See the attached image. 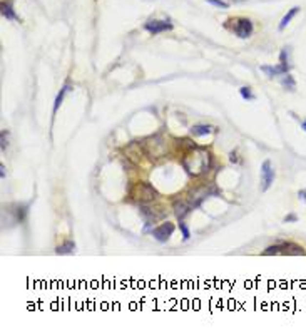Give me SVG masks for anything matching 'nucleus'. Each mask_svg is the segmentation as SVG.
I'll return each instance as SVG.
<instances>
[{"label": "nucleus", "instance_id": "22", "mask_svg": "<svg viewBox=\"0 0 306 333\" xmlns=\"http://www.w3.org/2000/svg\"><path fill=\"white\" fill-rule=\"evenodd\" d=\"M0 176H2V179L5 178V166H3V164L0 166Z\"/></svg>", "mask_w": 306, "mask_h": 333}, {"label": "nucleus", "instance_id": "7", "mask_svg": "<svg viewBox=\"0 0 306 333\" xmlns=\"http://www.w3.org/2000/svg\"><path fill=\"white\" fill-rule=\"evenodd\" d=\"M274 181V169L269 161H265L261 166V183H263V191H268L269 186Z\"/></svg>", "mask_w": 306, "mask_h": 333}, {"label": "nucleus", "instance_id": "11", "mask_svg": "<svg viewBox=\"0 0 306 333\" xmlns=\"http://www.w3.org/2000/svg\"><path fill=\"white\" fill-rule=\"evenodd\" d=\"M298 12H300V7H293V9L289 10L288 14H286L283 19H281V22H280V30H283L285 27L288 25V23H289V21H291V19L295 17V15L298 14Z\"/></svg>", "mask_w": 306, "mask_h": 333}, {"label": "nucleus", "instance_id": "24", "mask_svg": "<svg viewBox=\"0 0 306 333\" xmlns=\"http://www.w3.org/2000/svg\"><path fill=\"white\" fill-rule=\"evenodd\" d=\"M303 129H305V131H306V121H305V123H303Z\"/></svg>", "mask_w": 306, "mask_h": 333}, {"label": "nucleus", "instance_id": "12", "mask_svg": "<svg viewBox=\"0 0 306 333\" xmlns=\"http://www.w3.org/2000/svg\"><path fill=\"white\" fill-rule=\"evenodd\" d=\"M74 250H76V245H74L72 241H65L64 245H61V246H57V254H70V253H74Z\"/></svg>", "mask_w": 306, "mask_h": 333}, {"label": "nucleus", "instance_id": "14", "mask_svg": "<svg viewBox=\"0 0 306 333\" xmlns=\"http://www.w3.org/2000/svg\"><path fill=\"white\" fill-rule=\"evenodd\" d=\"M211 131H213V127H211V126H204V124H198V126H193V129H191V132H193L194 136L209 134Z\"/></svg>", "mask_w": 306, "mask_h": 333}, {"label": "nucleus", "instance_id": "9", "mask_svg": "<svg viewBox=\"0 0 306 333\" xmlns=\"http://www.w3.org/2000/svg\"><path fill=\"white\" fill-rule=\"evenodd\" d=\"M174 209H176V216L179 219H183L191 209H193V206L187 205V203H184V201H174Z\"/></svg>", "mask_w": 306, "mask_h": 333}, {"label": "nucleus", "instance_id": "16", "mask_svg": "<svg viewBox=\"0 0 306 333\" xmlns=\"http://www.w3.org/2000/svg\"><path fill=\"white\" fill-rule=\"evenodd\" d=\"M283 85L288 91H295V87H296V84H295V79H293L289 74H285V79H283Z\"/></svg>", "mask_w": 306, "mask_h": 333}, {"label": "nucleus", "instance_id": "5", "mask_svg": "<svg viewBox=\"0 0 306 333\" xmlns=\"http://www.w3.org/2000/svg\"><path fill=\"white\" fill-rule=\"evenodd\" d=\"M234 34L238 35L239 39H248L253 34V22L249 19H238L234 21Z\"/></svg>", "mask_w": 306, "mask_h": 333}, {"label": "nucleus", "instance_id": "2", "mask_svg": "<svg viewBox=\"0 0 306 333\" xmlns=\"http://www.w3.org/2000/svg\"><path fill=\"white\" fill-rule=\"evenodd\" d=\"M131 198L139 203H152L158 198V191L147 183H137L131 189Z\"/></svg>", "mask_w": 306, "mask_h": 333}, {"label": "nucleus", "instance_id": "20", "mask_svg": "<svg viewBox=\"0 0 306 333\" xmlns=\"http://www.w3.org/2000/svg\"><path fill=\"white\" fill-rule=\"evenodd\" d=\"M7 144H9V143H7V131H3L2 132V149H5Z\"/></svg>", "mask_w": 306, "mask_h": 333}, {"label": "nucleus", "instance_id": "17", "mask_svg": "<svg viewBox=\"0 0 306 333\" xmlns=\"http://www.w3.org/2000/svg\"><path fill=\"white\" fill-rule=\"evenodd\" d=\"M239 94H241L243 99H246V101H254V94L251 92V89H249V87H241V89H239Z\"/></svg>", "mask_w": 306, "mask_h": 333}, {"label": "nucleus", "instance_id": "13", "mask_svg": "<svg viewBox=\"0 0 306 333\" xmlns=\"http://www.w3.org/2000/svg\"><path fill=\"white\" fill-rule=\"evenodd\" d=\"M70 89V85L69 84H65L64 87L61 89V92L57 94V97H56V103H54V112H57V109H59V105L62 104V101H64V97H65V94H67V91Z\"/></svg>", "mask_w": 306, "mask_h": 333}, {"label": "nucleus", "instance_id": "8", "mask_svg": "<svg viewBox=\"0 0 306 333\" xmlns=\"http://www.w3.org/2000/svg\"><path fill=\"white\" fill-rule=\"evenodd\" d=\"M172 233H174V225L172 223H163L156 229H152V236L158 241H167Z\"/></svg>", "mask_w": 306, "mask_h": 333}, {"label": "nucleus", "instance_id": "3", "mask_svg": "<svg viewBox=\"0 0 306 333\" xmlns=\"http://www.w3.org/2000/svg\"><path fill=\"white\" fill-rule=\"evenodd\" d=\"M265 256L269 254H288V256H296V254H306V251L296 243H281V245H274L269 246L263 251Z\"/></svg>", "mask_w": 306, "mask_h": 333}, {"label": "nucleus", "instance_id": "15", "mask_svg": "<svg viewBox=\"0 0 306 333\" xmlns=\"http://www.w3.org/2000/svg\"><path fill=\"white\" fill-rule=\"evenodd\" d=\"M25 214H27V206H17V208H15V221H17V223H22L23 219H25Z\"/></svg>", "mask_w": 306, "mask_h": 333}, {"label": "nucleus", "instance_id": "10", "mask_svg": "<svg viewBox=\"0 0 306 333\" xmlns=\"http://www.w3.org/2000/svg\"><path fill=\"white\" fill-rule=\"evenodd\" d=\"M0 9H2V15L7 19V21H17V14L12 9V5L9 2H2V5H0Z\"/></svg>", "mask_w": 306, "mask_h": 333}, {"label": "nucleus", "instance_id": "21", "mask_svg": "<svg viewBox=\"0 0 306 333\" xmlns=\"http://www.w3.org/2000/svg\"><path fill=\"white\" fill-rule=\"evenodd\" d=\"M296 219H298V218L295 216V214H289V216H286V218H285V223H289V221H291V223H295Z\"/></svg>", "mask_w": 306, "mask_h": 333}, {"label": "nucleus", "instance_id": "23", "mask_svg": "<svg viewBox=\"0 0 306 333\" xmlns=\"http://www.w3.org/2000/svg\"><path fill=\"white\" fill-rule=\"evenodd\" d=\"M298 196H300V198L303 199V201H306V189H305V191H300V194H298Z\"/></svg>", "mask_w": 306, "mask_h": 333}, {"label": "nucleus", "instance_id": "6", "mask_svg": "<svg viewBox=\"0 0 306 333\" xmlns=\"http://www.w3.org/2000/svg\"><path fill=\"white\" fill-rule=\"evenodd\" d=\"M144 29H146L149 34L156 35V34H161V32H166V30H171L172 23L166 22V21H156V19H151V21L146 22Z\"/></svg>", "mask_w": 306, "mask_h": 333}, {"label": "nucleus", "instance_id": "18", "mask_svg": "<svg viewBox=\"0 0 306 333\" xmlns=\"http://www.w3.org/2000/svg\"><path fill=\"white\" fill-rule=\"evenodd\" d=\"M179 229H181V233H183V238H184V240H189L191 233H189V229H187V226L184 225V223H179Z\"/></svg>", "mask_w": 306, "mask_h": 333}, {"label": "nucleus", "instance_id": "19", "mask_svg": "<svg viewBox=\"0 0 306 333\" xmlns=\"http://www.w3.org/2000/svg\"><path fill=\"white\" fill-rule=\"evenodd\" d=\"M206 2L213 3L214 7H219V9H227V3L223 2V0H206Z\"/></svg>", "mask_w": 306, "mask_h": 333}, {"label": "nucleus", "instance_id": "4", "mask_svg": "<svg viewBox=\"0 0 306 333\" xmlns=\"http://www.w3.org/2000/svg\"><path fill=\"white\" fill-rule=\"evenodd\" d=\"M261 69H263V72H266L269 77H274V76H285V74H288V70H289V65H288V50H286V49L281 50L280 65H276V67L263 65Z\"/></svg>", "mask_w": 306, "mask_h": 333}, {"label": "nucleus", "instance_id": "1", "mask_svg": "<svg viewBox=\"0 0 306 333\" xmlns=\"http://www.w3.org/2000/svg\"><path fill=\"white\" fill-rule=\"evenodd\" d=\"M183 166L184 169L189 172L191 176H199L203 172H206L211 166V156L207 151L199 149V147H189L184 152L183 158Z\"/></svg>", "mask_w": 306, "mask_h": 333}]
</instances>
